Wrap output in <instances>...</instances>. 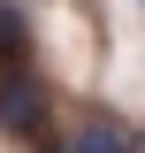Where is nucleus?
<instances>
[{"instance_id":"obj_1","label":"nucleus","mask_w":145,"mask_h":153,"mask_svg":"<svg viewBox=\"0 0 145 153\" xmlns=\"http://www.w3.org/2000/svg\"><path fill=\"white\" fill-rule=\"evenodd\" d=\"M0 130L8 138H46V76L31 69H0Z\"/></svg>"},{"instance_id":"obj_2","label":"nucleus","mask_w":145,"mask_h":153,"mask_svg":"<svg viewBox=\"0 0 145 153\" xmlns=\"http://www.w3.org/2000/svg\"><path fill=\"white\" fill-rule=\"evenodd\" d=\"M69 153H130V130L107 123V115H84V123L69 130Z\"/></svg>"},{"instance_id":"obj_3","label":"nucleus","mask_w":145,"mask_h":153,"mask_svg":"<svg viewBox=\"0 0 145 153\" xmlns=\"http://www.w3.org/2000/svg\"><path fill=\"white\" fill-rule=\"evenodd\" d=\"M23 46H31V23H23V8H8V0H0V61H16Z\"/></svg>"},{"instance_id":"obj_4","label":"nucleus","mask_w":145,"mask_h":153,"mask_svg":"<svg viewBox=\"0 0 145 153\" xmlns=\"http://www.w3.org/2000/svg\"><path fill=\"white\" fill-rule=\"evenodd\" d=\"M46 153H69V146H46Z\"/></svg>"},{"instance_id":"obj_5","label":"nucleus","mask_w":145,"mask_h":153,"mask_svg":"<svg viewBox=\"0 0 145 153\" xmlns=\"http://www.w3.org/2000/svg\"><path fill=\"white\" fill-rule=\"evenodd\" d=\"M138 153H145V138H138Z\"/></svg>"}]
</instances>
